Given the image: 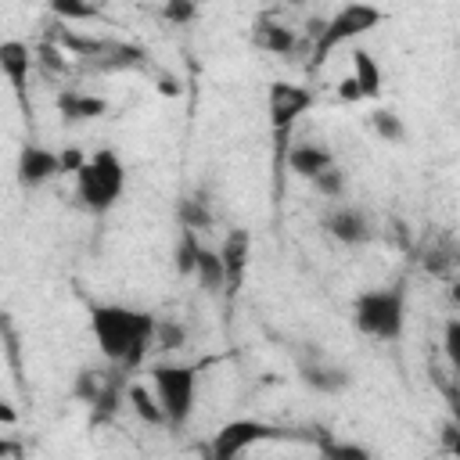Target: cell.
<instances>
[{"label": "cell", "mask_w": 460, "mask_h": 460, "mask_svg": "<svg viewBox=\"0 0 460 460\" xmlns=\"http://www.w3.org/2000/svg\"><path fill=\"white\" fill-rule=\"evenodd\" d=\"M382 19H385L382 8L363 4V0H352V4H345L335 19H327V26H324V33H320V40H317V47H313V61L324 65L335 47H342V44L363 36V33H371L375 26H382Z\"/></svg>", "instance_id": "5b68a950"}, {"label": "cell", "mask_w": 460, "mask_h": 460, "mask_svg": "<svg viewBox=\"0 0 460 460\" xmlns=\"http://www.w3.org/2000/svg\"><path fill=\"white\" fill-rule=\"evenodd\" d=\"M449 299H453V306H460V281L449 288Z\"/></svg>", "instance_id": "d590c367"}, {"label": "cell", "mask_w": 460, "mask_h": 460, "mask_svg": "<svg viewBox=\"0 0 460 460\" xmlns=\"http://www.w3.org/2000/svg\"><path fill=\"white\" fill-rule=\"evenodd\" d=\"M252 44L259 51H270V54H292L299 47L295 33L288 26H281L278 19H270V15H259L252 22Z\"/></svg>", "instance_id": "4fadbf2b"}, {"label": "cell", "mask_w": 460, "mask_h": 460, "mask_svg": "<svg viewBox=\"0 0 460 460\" xmlns=\"http://www.w3.org/2000/svg\"><path fill=\"white\" fill-rule=\"evenodd\" d=\"M310 183L317 188V195H324V198H342V195H345V173H342L338 165H331V169L317 173Z\"/></svg>", "instance_id": "484cf974"}, {"label": "cell", "mask_w": 460, "mask_h": 460, "mask_svg": "<svg viewBox=\"0 0 460 460\" xmlns=\"http://www.w3.org/2000/svg\"><path fill=\"white\" fill-rule=\"evenodd\" d=\"M105 382H109V375H101V371H79L76 375V385H72V396L79 403H86V407H94V399L101 396Z\"/></svg>", "instance_id": "cb8c5ba5"}, {"label": "cell", "mask_w": 460, "mask_h": 460, "mask_svg": "<svg viewBox=\"0 0 460 460\" xmlns=\"http://www.w3.org/2000/svg\"><path fill=\"white\" fill-rule=\"evenodd\" d=\"M352 320L367 338L378 342H396L403 335V320H407V299L399 288H375L363 292L352 303Z\"/></svg>", "instance_id": "277c9868"}, {"label": "cell", "mask_w": 460, "mask_h": 460, "mask_svg": "<svg viewBox=\"0 0 460 460\" xmlns=\"http://www.w3.org/2000/svg\"><path fill=\"white\" fill-rule=\"evenodd\" d=\"M352 76H356V83H359V90H363V98H382V65H378V58L371 54V51H363V47H356L352 51Z\"/></svg>", "instance_id": "e0dca14e"}, {"label": "cell", "mask_w": 460, "mask_h": 460, "mask_svg": "<svg viewBox=\"0 0 460 460\" xmlns=\"http://www.w3.org/2000/svg\"><path fill=\"white\" fill-rule=\"evenodd\" d=\"M158 90H162V94H165V98H176V94H180V86H176V79H162V83H158Z\"/></svg>", "instance_id": "836d02e7"}, {"label": "cell", "mask_w": 460, "mask_h": 460, "mask_svg": "<svg viewBox=\"0 0 460 460\" xmlns=\"http://www.w3.org/2000/svg\"><path fill=\"white\" fill-rule=\"evenodd\" d=\"M51 15L61 22H98L101 4H94V0H51Z\"/></svg>", "instance_id": "ffe728a7"}, {"label": "cell", "mask_w": 460, "mask_h": 460, "mask_svg": "<svg viewBox=\"0 0 460 460\" xmlns=\"http://www.w3.org/2000/svg\"><path fill=\"white\" fill-rule=\"evenodd\" d=\"M320 449V456H327V460H371V449L367 446H352V442H320L317 446Z\"/></svg>", "instance_id": "4316f807"}, {"label": "cell", "mask_w": 460, "mask_h": 460, "mask_svg": "<svg viewBox=\"0 0 460 460\" xmlns=\"http://www.w3.org/2000/svg\"><path fill=\"white\" fill-rule=\"evenodd\" d=\"M36 61V51H29V44L22 40H4L0 44V72L12 83V90L26 101V86H29V69Z\"/></svg>", "instance_id": "30bf717a"}, {"label": "cell", "mask_w": 460, "mask_h": 460, "mask_svg": "<svg viewBox=\"0 0 460 460\" xmlns=\"http://www.w3.org/2000/svg\"><path fill=\"white\" fill-rule=\"evenodd\" d=\"M86 162H90V158H86L79 148H65V151H61V169H65V173H79Z\"/></svg>", "instance_id": "1f68e13d"}, {"label": "cell", "mask_w": 460, "mask_h": 460, "mask_svg": "<svg viewBox=\"0 0 460 460\" xmlns=\"http://www.w3.org/2000/svg\"><path fill=\"white\" fill-rule=\"evenodd\" d=\"M94 4H105V0H94Z\"/></svg>", "instance_id": "8d00e7d4"}, {"label": "cell", "mask_w": 460, "mask_h": 460, "mask_svg": "<svg viewBox=\"0 0 460 460\" xmlns=\"http://www.w3.org/2000/svg\"><path fill=\"white\" fill-rule=\"evenodd\" d=\"M126 403H130V410H133L144 424H165V410H162L155 389L133 382V385H126Z\"/></svg>", "instance_id": "ac0fdd59"}, {"label": "cell", "mask_w": 460, "mask_h": 460, "mask_svg": "<svg viewBox=\"0 0 460 460\" xmlns=\"http://www.w3.org/2000/svg\"><path fill=\"white\" fill-rule=\"evenodd\" d=\"M220 255H223V266H227V295L234 299L245 285V273H248V255H252V234L245 227H234L223 245H220Z\"/></svg>", "instance_id": "9c48e42d"}, {"label": "cell", "mask_w": 460, "mask_h": 460, "mask_svg": "<svg viewBox=\"0 0 460 460\" xmlns=\"http://www.w3.org/2000/svg\"><path fill=\"white\" fill-rule=\"evenodd\" d=\"M36 61H40L47 72H61V69H65V47L54 44V40H44V44L36 47Z\"/></svg>", "instance_id": "f546056e"}, {"label": "cell", "mask_w": 460, "mask_h": 460, "mask_svg": "<svg viewBox=\"0 0 460 460\" xmlns=\"http://www.w3.org/2000/svg\"><path fill=\"white\" fill-rule=\"evenodd\" d=\"M324 230L335 241H342V245H363V241H371V234H375L371 223H367V216L359 209H349V206L327 213L324 216Z\"/></svg>", "instance_id": "8fae6325"}, {"label": "cell", "mask_w": 460, "mask_h": 460, "mask_svg": "<svg viewBox=\"0 0 460 460\" xmlns=\"http://www.w3.org/2000/svg\"><path fill=\"white\" fill-rule=\"evenodd\" d=\"M151 389L165 410L169 428H183L195 414V392H198V367L191 363H155L151 367Z\"/></svg>", "instance_id": "3957f363"}, {"label": "cell", "mask_w": 460, "mask_h": 460, "mask_svg": "<svg viewBox=\"0 0 460 460\" xmlns=\"http://www.w3.org/2000/svg\"><path fill=\"white\" fill-rule=\"evenodd\" d=\"M195 278L202 285L206 295H223L227 292V266H223V255L216 248H206L198 252V262H195Z\"/></svg>", "instance_id": "2e32d148"}, {"label": "cell", "mask_w": 460, "mask_h": 460, "mask_svg": "<svg viewBox=\"0 0 460 460\" xmlns=\"http://www.w3.org/2000/svg\"><path fill=\"white\" fill-rule=\"evenodd\" d=\"M183 345H188V327H183L180 320H158V327H155V349L176 352Z\"/></svg>", "instance_id": "d4e9b609"}, {"label": "cell", "mask_w": 460, "mask_h": 460, "mask_svg": "<svg viewBox=\"0 0 460 460\" xmlns=\"http://www.w3.org/2000/svg\"><path fill=\"white\" fill-rule=\"evenodd\" d=\"M61 151L40 148V144H26L19 151V183L22 188H44L47 180L61 176Z\"/></svg>", "instance_id": "ba28073f"}, {"label": "cell", "mask_w": 460, "mask_h": 460, "mask_svg": "<svg viewBox=\"0 0 460 460\" xmlns=\"http://www.w3.org/2000/svg\"><path fill=\"white\" fill-rule=\"evenodd\" d=\"M162 15H165L173 26H188V22H195V15H198V0H165Z\"/></svg>", "instance_id": "f1b7e54d"}, {"label": "cell", "mask_w": 460, "mask_h": 460, "mask_svg": "<svg viewBox=\"0 0 460 460\" xmlns=\"http://www.w3.org/2000/svg\"><path fill=\"white\" fill-rule=\"evenodd\" d=\"M198 252H202L198 230H191V227H183V230H180V241H176V252H173V259H176V270H180V273H195Z\"/></svg>", "instance_id": "603a6c76"}, {"label": "cell", "mask_w": 460, "mask_h": 460, "mask_svg": "<svg viewBox=\"0 0 460 460\" xmlns=\"http://www.w3.org/2000/svg\"><path fill=\"white\" fill-rule=\"evenodd\" d=\"M213 202H209V195L206 191H195V195H188L180 202V223L183 227H191V230H209L213 227Z\"/></svg>", "instance_id": "d6986e66"}, {"label": "cell", "mask_w": 460, "mask_h": 460, "mask_svg": "<svg viewBox=\"0 0 460 460\" xmlns=\"http://www.w3.org/2000/svg\"><path fill=\"white\" fill-rule=\"evenodd\" d=\"M310 105H313V94L306 86H295L285 79L270 83V126H273V133L285 137L292 130V123L310 112Z\"/></svg>", "instance_id": "8992f818"}, {"label": "cell", "mask_w": 460, "mask_h": 460, "mask_svg": "<svg viewBox=\"0 0 460 460\" xmlns=\"http://www.w3.org/2000/svg\"><path fill=\"white\" fill-rule=\"evenodd\" d=\"M123 191H126V165L112 148L94 151L90 162L76 173V202L94 216H105L109 209H116Z\"/></svg>", "instance_id": "7a4b0ae2"}, {"label": "cell", "mask_w": 460, "mask_h": 460, "mask_svg": "<svg viewBox=\"0 0 460 460\" xmlns=\"http://www.w3.org/2000/svg\"><path fill=\"white\" fill-rule=\"evenodd\" d=\"M338 98H342V101H363V90H359L356 76H349V79L338 83Z\"/></svg>", "instance_id": "d6a6232c"}, {"label": "cell", "mask_w": 460, "mask_h": 460, "mask_svg": "<svg viewBox=\"0 0 460 460\" xmlns=\"http://www.w3.org/2000/svg\"><path fill=\"white\" fill-rule=\"evenodd\" d=\"M141 58H144V51L141 47H130V44H105V51L90 61V65H98V69H133V65H141Z\"/></svg>", "instance_id": "44dd1931"}, {"label": "cell", "mask_w": 460, "mask_h": 460, "mask_svg": "<svg viewBox=\"0 0 460 460\" xmlns=\"http://www.w3.org/2000/svg\"><path fill=\"white\" fill-rule=\"evenodd\" d=\"M90 331L98 338V349L119 371H141L148 349H155V327L158 320L144 310H130L119 303H90Z\"/></svg>", "instance_id": "6da1fadb"}, {"label": "cell", "mask_w": 460, "mask_h": 460, "mask_svg": "<svg viewBox=\"0 0 460 460\" xmlns=\"http://www.w3.org/2000/svg\"><path fill=\"white\" fill-rule=\"evenodd\" d=\"M442 349H446V359L453 367V375L460 378V317H453L442 331Z\"/></svg>", "instance_id": "83f0119b"}, {"label": "cell", "mask_w": 460, "mask_h": 460, "mask_svg": "<svg viewBox=\"0 0 460 460\" xmlns=\"http://www.w3.org/2000/svg\"><path fill=\"white\" fill-rule=\"evenodd\" d=\"M299 378L313 389V392H324V396H331V392H342V389H349V371L345 367H338V363H327V359H306V363H299Z\"/></svg>", "instance_id": "7c38bea8"}, {"label": "cell", "mask_w": 460, "mask_h": 460, "mask_svg": "<svg viewBox=\"0 0 460 460\" xmlns=\"http://www.w3.org/2000/svg\"><path fill=\"white\" fill-rule=\"evenodd\" d=\"M446 399H449V414H453V453L460 456V396L449 389Z\"/></svg>", "instance_id": "4dcf8cb0"}, {"label": "cell", "mask_w": 460, "mask_h": 460, "mask_svg": "<svg viewBox=\"0 0 460 460\" xmlns=\"http://www.w3.org/2000/svg\"><path fill=\"white\" fill-rule=\"evenodd\" d=\"M371 130H375L385 144H403V141H407L403 119H399L396 112H389V109H375V112H371Z\"/></svg>", "instance_id": "7402d4cb"}, {"label": "cell", "mask_w": 460, "mask_h": 460, "mask_svg": "<svg viewBox=\"0 0 460 460\" xmlns=\"http://www.w3.org/2000/svg\"><path fill=\"white\" fill-rule=\"evenodd\" d=\"M273 432H278V428H270V424H262V421L238 417V421H227V424L216 432L209 453H213V460H234V456H241L245 449H252L255 442L270 439Z\"/></svg>", "instance_id": "52a82bcc"}, {"label": "cell", "mask_w": 460, "mask_h": 460, "mask_svg": "<svg viewBox=\"0 0 460 460\" xmlns=\"http://www.w3.org/2000/svg\"><path fill=\"white\" fill-rule=\"evenodd\" d=\"M0 421H4V424H15V410L4 403V407H0Z\"/></svg>", "instance_id": "e575fe53"}, {"label": "cell", "mask_w": 460, "mask_h": 460, "mask_svg": "<svg viewBox=\"0 0 460 460\" xmlns=\"http://www.w3.org/2000/svg\"><path fill=\"white\" fill-rule=\"evenodd\" d=\"M58 112L65 123H90V119H101L109 112V101L98 94H83V90H61Z\"/></svg>", "instance_id": "5bb4252c"}, {"label": "cell", "mask_w": 460, "mask_h": 460, "mask_svg": "<svg viewBox=\"0 0 460 460\" xmlns=\"http://www.w3.org/2000/svg\"><path fill=\"white\" fill-rule=\"evenodd\" d=\"M288 165H292L295 176L313 180L317 173H324V169L335 165V155H331L324 144H295V148L288 151Z\"/></svg>", "instance_id": "9a60e30c"}]
</instances>
